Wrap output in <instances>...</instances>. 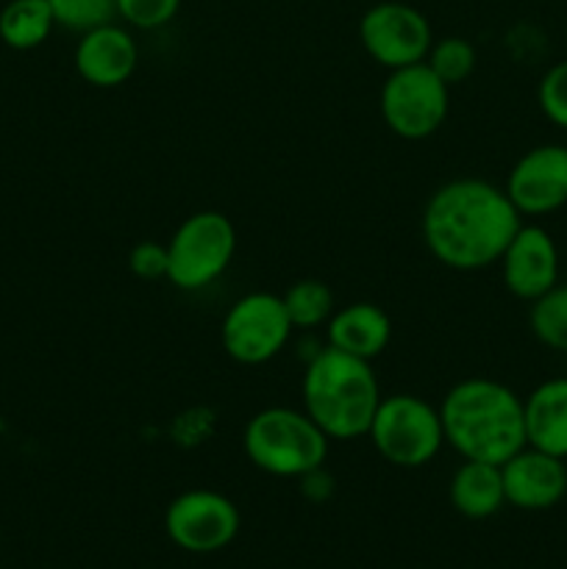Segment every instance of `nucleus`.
Masks as SVG:
<instances>
[{
  "label": "nucleus",
  "instance_id": "1",
  "mask_svg": "<svg viewBox=\"0 0 567 569\" xmlns=\"http://www.w3.org/2000/svg\"><path fill=\"white\" fill-rule=\"evenodd\" d=\"M523 214L509 194L484 178H454L434 189L420 217L422 242L442 267L478 272L498 264Z\"/></svg>",
  "mask_w": 567,
  "mask_h": 569
},
{
  "label": "nucleus",
  "instance_id": "2",
  "mask_svg": "<svg viewBox=\"0 0 567 569\" xmlns=\"http://www.w3.org/2000/svg\"><path fill=\"white\" fill-rule=\"evenodd\" d=\"M445 445L461 459L504 465L526 448L523 398L493 378H465L454 383L439 406Z\"/></svg>",
  "mask_w": 567,
  "mask_h": 569
},
{
  "label": "nucleus",
  "instance_id": "3",
  "mask_svg": "<svg viewBox=\"0 0 567 569\" xmlns=\"http://www.w3.org/2000/svg\"><path fill=\"white\" fill-rule=\"evenodd\" d=\"M304 411L328 439L350 442L367 437L381 403V387L370 361L326 345L309 359L300 381Z\"/></svg>",
  "mask_w": 567,
  "mask_h": 569
},
{
  "label": "nucleus",
  "instance_id": "4",
  "mask_svg": "<svg viewBox=\"0 0 567 569\" xmlns=\"http://www.w3.org/2000/svg\"><path fill=\"white\" fill-rule=\"evenodd\" d=\"M242 450L256 470L272 478H304L326 467L331 439L304 409L270 406L242 431Z\"/></svg>",
  "mask_w": 567,
  "mask_h": 569
},
{
  "label": "nucleus",
  "instance_id": "5",
  "mask_svg": "<svg viewBox=\"0 0 567 569\" xmlns=\"http://www.w3.org/2000/svg\"><path fill=\"white\" fill-rule=\"evenodd\" d=\"M237 256V228L222 211H195L167 242V281L181 292H200L226 276Z\"/></svg>",
  "mask_w": 567,
  "mask_h": 569
},
{
  "label": "nucleus",
  "instance_id": "6",
  "mask_svg": "<svg viewBox=\"0 0 567 569\" xmlns=\"http://www.w3.org/2000/svg\"><path fill=\"white\" fill-rule=\"evenodd\" d=\"M372 448L384 461L400 470H417L437 459L445 445L439 409L411 392H395L381 398L370 422Z\"/></svg>",
  "mask_w": 567,
  "mask_h": 569
},
{
  "label": "nucleus",
  "instance_id": "7",
  "mask_svg": "<svg viewBox=\"0 0 567 569\" xmlns=\"http://www.w3.org/2000/svg\"><path fill=\"white\" fill-rule=\"evenodd\" d=\"M381 120L395 137L420 142L445 126L450 111V87L426 64L389 70L378 94Z\"/></svg>",
  "mask_w": 567,
  "mask_h": 569
},
{
  "label": "nucleus",
  "instance_id": "8",
  "mask_svg": "<svg viewBox=\"0 0 567 569\" xmlns=\"http://www.w3.org/2000/svg\"><path fill=\"white\" fill-rule=\"evenodd\" d=\"M292 331L281 295L248 292L228 306L220 326V342L228 359L245 367H259L287 348Z\"/></svg>",
  "mask_w": 567,
  "mask_h": 569
},
{
  "label": "nucleus",
  "instance_id": "9",
  "mask_svg": "<svg viewBox=\"0 0 567 569\" xmlns=\"http://www.w3.org/2000/svg\"><path fill=\"white\" fill-rule=\"evenodd\" d=\"M242 517L237 503L215 489H187L165 511V533L176 548L195 556L226 550L239 537Z\"/></svg>",
  "mask_w": 567,
  "mask_h": 569
},
{
  "label": "nucleus",
  "instance_id": "10",
  "mask_svg": "<svg viewBox=\"0 0 567 569\" xmlns=\"http://www.w3.org/2000/svg\"><path fill=\"white\" fill-rule=\"evenodd\" d=\"M359 39L365 53L387 70L426 61L434 42L431 22L415 6L384 0L370 6L359 20Z\"/></svg>",
  "mask_w": 567,
  "mask_h": 569
},
{
  "label": "nucleus",
  "instance_id": "11",
  "mask_svg": "<svg viewBox=\"0 0 567 569\" xmlns=\"http://www.w3.org/2000/svg\"><path fill=\"white\" fill-rule=\"evenodd\" d=\"M504 192L523 217H545L567 203V144L526 150L506 176Z\"/></svg>",
  "mask_w": 567,
  "mask_h": 569
},
{
  "label": "nucleus",
  "instance_id": "12",
  "mask_svg": "<svg viewBox=\"0 0 567 569\" xmlns=\"http://www.w3.org/2000/svg\"><path fill=\"white\" fill-rule=\"evenodd\" d=\"M498 264L506 289L528 303L559 283V248L543 226L517 228Z\"/></svg>",
  "mask_w": 567,
  "mask_h": 569
},
{
  "label": "nucleus",
  "instance_id": "13",
  "mask_svg": "<svg viewBox=\"0 0 567 569\" xmlns=\"http://www.w3.org/2000/svg\"><path fill=\"white\" fill-rule=\"evenodd\" d=\"M506 503L520 511H545L567 495V465L559 456L526 445L500 465Z\"/></svg>",
  "mask_w": 567,
  "mask_h": 569
},
{
  "label": "nucleus",
  "instance_id": "14",
  "mask_svg": "<svg viewBox=\"0 0 567 569\" xmlns=\"http://www.w3.org/2000/svg\"><path fill=\"white\" fill-rule=\"evenodd\" d=\"M76 72L98 89L122 87L137 72L139 48L131 33L117 22L81 33L72 53Z\"/></svg>",
  "mask_w": 567,
  "mask_h": 569
},
{
  "label": "nucleus",
  "instance_id": "15",
  "mask_svg": "<svg viewBox=\"0 0 567 569\" xmlns=\"http://www.w3.org/2000/svg\"><path fill=\"white\" fill-rule=\"evenodd\" d=\"M326 326V337L331 348L365 361L378 359L387 350L389 339H392L389 315L381 306L367 303V300L334 309Z\"/></svg>",
  "mask_w": 567,
  "mask_h": 569
},
{
  "label": "nucleus",
  "instance_id": "16",
  "mask_svg": "<svg viewBox=\"0 0 567 569\" xmlns=\"http://www.w3.org/2000/svg\"><path fill=\"white\" fill-rule=\"evenodd\" d=\"M526 445L567 461V378H548L523 400Z\"/></svg>",
  "mask_w": 567,
  "mask_h": 569
},
{
  "label": "nucleus",
  "instance_id": "17",
  "mask_svg": "<svg viewBox=\"0 0 567 569\" xmlns=\"http://www.w3.org/2000/svg\"><path fill=\"white\" fill-rule=\"evenodd\" d=\"M450 506L467 520H489L506 506L500 465L465 459L450 476Z\"/></svg>",
  "mask_w": 567,
  "mask_h": 569
},
{
  "label": "nucleus",
  "instance_id": "18",
  "mask_svg": "<svg viewBox=\"0 0 567 569\" xmlns=\"http://www.w3.org/2000/svg\"><path fill=\"white\" fill-rule=\"evenodd\" d=\"M56 20L48 0H9L0 11V39L11 50H33L50 37Z\"/></svg>",
  "mask_w": 567,
  "mask_h": 569
},
{
  "label": "nucleus",
  "instance_id": "19",
  "mask_svg": "<svg viewBox=\"0 0 567 569\" xmlns=\"http://www.w3.org/2000/svg\"><path fill=\"white\" fill-rule=\"evenodd\" d=\"M281 300L295 331L326 326L334 315V292L320 278H300L281 295Z\"/></svg>",
  "mask_w": 567,
  "mask_h": 569
},
{
  "label": "nucleus",
  "instance_id": "20",
  "mask_svg": "<svg viewBox=\"0 0 567 569\" xmlns=\"http://www.w3.org/2000/svg\"><path fill=\"white\" fill-rule=\"evenodd\" d=\"M528 326L545 348L567 353V283H556L554 289L531 300Z\"/></svg>",
  "mask_w": 567,
  "mask_h": 569
},
{
  "label": "nucleus",
  "instance_id": "21",
  "mask_svg": "<svg viewBox=\"0 0 567 569\" xmlns=\"http://www.w3.org/2000/svg\"><path fill=\"white\" fill-rule=\"evenodd\" d=\"M476 48H472L470 39L465 37L437 39V42H431L426 56V64L431 67L448 87L467 81V78L472 76V70H476Z\"/></svg>",
  "mask_w": 567,
  "mask_h": 569
},
{
  "label": "nucleus",
  "instance_id": "22",
  "mask_svg": "<svg viewBox=\"0 0 567 569\" xmlns=\"http://www.w3.org/2000/svg\"><path fill=\"white\" fill-rule=\"evenodd\" d=\"M48 6L56 26L76 33L109 26L117 17V0H48Z\"/></svg>",
  "mask_w": 567,
  "mask_h": 569
},
{
  "label": "nucleus",
  "instance_id": "23",
  "mask_svg": "<svg viewBox=\"0 0 567 569\" xmlns=\"http://www.w3.org/2000/svg\"><path fill=\"white\" fill-rule=\"evenodd\" d=\"M181 0H117V17L139 31H156L176 20Z\"/></svg>",
  "mask_w": 567,
  "mask_h": 569
},
{
  "label": "nucleus",
  "instance_id": "24",
  "mask_svg": "<svg viewBox=\"0 0 567 569\" xmlns=\"http://www.w3.org/2000/svg\"><path fill=\"white\" fill-rule=\"evenodd\" d=\"M537 103L556 128L567 131V59L545 72L537 87Z\"/></svg>",
  "mask_w": 567,
  "mask_h": 569
},
{
  "label": "nucleus",
  "instance_id": "25",
  "mask_svg": "<svg viewBox=\"0 0 567 569\" xmlns=\"http://www.w3.org/2000/svg\"><path fill=\"white\" fill-rule=\"evenodd\" d=\"M128 270L142 281H167V244L145 239L128 250Z\"/></svg>",
  "mask_w": 567,
  "mask_h": 569
}]
</instances>
